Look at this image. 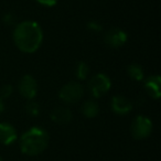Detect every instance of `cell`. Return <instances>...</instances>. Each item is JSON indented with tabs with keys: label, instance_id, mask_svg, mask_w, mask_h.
Returning <instances> with one entry per match:
<instances>
[{
	"label": "cell",
	"instance_id": "6da1fadb",
	"mask_svg": "<svg viewBox=\"0 0 161 161\" xmlns=\"http://www.w3.org/2000/svg\"><path fill=\"white\" fill-rule=\"evenodd\" d=\"M14 41L21 52L34 53L43 41V32L40 25L36 21L20 22L14 28Z\"/></svg>",
	"mask_w": 161,
	"mask_h": 161
},
{
	"label": "cell",
	"instance_id": "7a4b0ae2",
	"mask_svg": "<svg viewBox=\"0 0 161 161\" xmlns=\"http://www.w3.org/2000/svg\"><path fill=\"white\" fill-rule=\"evenodd\" d=\"M49 145V135L43 128L32 127L20 138V149L22 153L30 157L41 154Z\"/></svg>",
	"mask_w": 161,
	"mask_h": 161
},
{
	"label": "cell",
	"instance_id": "3957f363",
	"mask_svg": "<svg viewBox=\"0 0 161 161\" xmlns=\"http://www.w3.org/2000/svg\"><path fill=\"white\" fill-rule=\"evenodd\" d=\"M83 86L80 85L78 82H69V83L65 84L62 88H61L58 96H60L61 101L64 102L66 104H73L78 102L82 96H83Z\"/></svg>",
	"mask_w": 161,
	"mask_h": 161
},
{
	"label": "cell",
	"instance_id": "277c9868",
	"mask_svg": "<svg viewBox=\"0 0 161 161\" xmlns=\"http://www.w3.org/2000/svg\"><path fill=\"white\" fill-rule=\"evenodd\" d=\"M90 91L95 98L102 97L110 90V78L106 74L99 73L94 75L90 80Z\"/></svg>",
	"mask_w": 161,
	"mask_h": 161
},
{
	"label": "cell",
	"instance_id": "5b68a950",
	"mask_svg": "<svg viewBox=\"0 0 161 161\" xmlns=\"http://www.w3.org/2000/svg\"><path fill=\"white\" fill-rule=\"evenodd\" d=\"M130 130H131V135L135 139H138V140L145 139L151 134L152 123L149 118L139 115L132 120Z\"/></svg>",
	"mask_w": 161,
	"mask_h": 161
},
{
	"label": "cell",
	"instance_id": "8992f818",
	"mask_svg": "<svg viewBox=\"0 0 161 161\" xmlns=\"http://www.w3.org/2000/svg\"><path fill=\"white\" fill-rule=\"evenodd\" d=\"M19 93L28 101H31L38 93V83L33 76L25 75L19 83Z\"/></svg>",
	"mask_w": 161,
	"mask_h": 161
},
{
	"label": "cell",
	"instance_id": "52a82bcc",
	"mask_svg": "<svg viewBox=\"0 0 161 161\" xmlns=\"http://www.w3.org/2000/svg\"><path fill=\"white\" fill-rule=\"evenodd\" d=\"M127 33L119 28H113L109 31L106 32L105 36H104V41L106 44L114 49L123 47L127 42Z\"/></svg>",
	"mask_w": 161,
	"mask_h": 161
},
{
	"label": "cell",
	"instance_id": "ba28073f",
	"mask_svg": "<svg viewBox=\"0 0 161 161\" xmlns=\"http://www.w3.org/2000/svg\"><path fill=\"white\" fill-rule=\"evenodd\" d=\"M18 138L17 130L8 123H0V142L5 146L14 143Z\"/></svg>",
	"mask_w": 161,
	"mask_h": 161
},
{
	"label": "cell",
	"instance_id": "9c48e42d",
	"mask_svg": "<svg viewBox=\"0 0 161 161\" xmlns=\"http://www.w3.org/2000/svg\"><path fill=\"white\" fill-rule=\"evenodd\" d=\"M110 106H112V109L115 114L117 115H126L132 109V104L130 103L129 99H127L124 96H114L112 99V103H110Z\"/></svg>",
	"mask_w": 161,
	"mask_h": 161
},
{
	"label": "cell",
	"instance_id": "30bf717a",
	"mask_svg": "<svg viewBox=\"0 0 161 161\" xmlns=\"http://www.w3.org/2000/svg\"><path fill=\"white\" fill-rule=\"evenodd\" d=\"M160 84H161V78L158 75L150 76L149 78L146 80L145 88H146V92L148 93V95L150 97H152L154 99H158L161 96Z\"/></svg>",
	"mask_w": 161,
	"mask_h": 161
},
{
	"label": "cell",
	"instance_id": "8fae6325",
	"mask_svg": "<svg viewBox=\"0 0 161 161\" xmlns=\"http://www.w3.org/2000/svg\"><path fill=\"white\" fill-rule=\"evenodd\" d=\"M52 121L58 124V125H66L72 120V113L66 107H56L51 112Z\"/></svg>",
	"mask_w": 161,
	"mask_h": 161
},
{
	"label": "cell",
	"instance_id": "7c38bea8",
	"mask_svg": "<svg viewBox=\"0 0 161 161\" xmlns=\"http://www.w3.org/2000/svg\"><path fill=\"white\" fill-rule=\"evenodd\" d=\"M82 113L85 117L87 118H94L98 115L99 113V106L98 104L95 101H86L85 103L83 104V107H82Z\"/></svg>",
	"mask_w": 161,
	"mask_h": 161
},
{
	"label": "cell",
	"instance_id": "4fadbf2b",
	"mask_svg": "<svg viewBox=\"0 0 161 161\" xmlns=\"http://www.w3.org/2000/svg\"><path fill=\"white\" fill-rule=\"evenodd\" d=\"M127 73L132 80H142L143 78V71L142 67L138 64H130L127 67Z\"/></svg>",
	"mask_w": 161,
	"mask_h": 161
},
{
	"label": "cell",
	"instance_id": "5bb4252c",
	"mask_svg": "<svg viewBox=\"0 0 161 161\" xmlns=\"http://www.w3.org/2000/svg\"><path fill=\"white\" fill-rule=\"evenodd\" d=\"M90 73V66L85 62H78L75 67V75L78 80H86Z\"/></svg>",
	"mask_w": 161,
	"mask_h": 161
},
{
	"label": "cell",
	"instance_id": "9a60e30c",
	"mask_svg": "<svg viewBox=\"0 0 161 161\" xmlns=\"http://www.w3.org/2000/svg\"><path fill=\"white\" fill-rule=\"evenodd\" d=\"M25 112L30 116L36 117L40 114V106H39V104L34 103V102H29L27 104V106H25Z\"/></svg>",
	"mask_w": 161,
	"mask_h": 161
},
{
	"label": "cell",
	"instance_id": "2e32d148",
	"mask_svg": "<svg viewBox=\"0 0 161 161\" xmlns=\"http://www.w3.org/2000/svg\"><path fill=\"white\" fill-rule=\"evenodd\" d=\"M14 92V87L11 85H5L0 90V98H8Z\"/></svg>",
	"mask_w": 161,
	"mask_h": 161
},
{
	"label": "cell",
	"instance_id": "e0dca14e",
	"mask_svg": "<svg viewBox=\"0 0 161 161\" xmlns=\"http://www.w3.org/2000/svg\"><path fill=\"white\" fill-rule=\"evenodd\" d=\"M87 29L93 32H101L103 30V25L96 21H91L87 23Z\"/></svg>",
	"mask_w": 161,
	"mask_h": 161
},
{
	"label": "cell",
	"instance_id": "ac0fdd59",
	"mask_svg": "<svg viewBox=\"0 0 161 161\" xmlns=\"http://www.w3.org/2000/svg\"><path fill=\"white\" fill-rule=\"evenodd\" d=\"M3 21L6 25H9L10 27V25H14V22H16V17H14L12 14H7L3 16Z\"/></svg>",
	"mask_w": 161,
	"mask_h": 161
},
{
	"label": "cell",
	"instance_id": "d6986e66",
	"mask_svg": "<svg viewBox=\"0 0 161 161\" xmlns=\"http://www.w3.org/2000/svg\"><path fill=\"white\" fill-rule=\"evenodd\" d=\"M36 1L44 7H53L58 3V0H36Z\"/></svg>",
	"mask_w": 161,
	"mask_h": 161
},
{
	"label": "cell",
	"instance_id": "ffe728a7",
	"mask_svg": "<svg viewBox=\"0 0 161 161\" xmlns=\"http://www.w3.org/2000/svg\"><path fill=\"white\" fill-rule=\"evenodd\" d=\"M3 109H5V104H3V99L0 98V114L3 112Z\"/></svg>",
	"mask_w": 161,
	"mask_h": 161
},
{
	"label": "cell",
	"instance_id": "44dd1931",
	"mask_svg": "<svg viewBox=\"0 0 161 161\" xmlns=\"http://www.w3.org/2000/svg\"><path fill=\"white\" fill-rule=\"evenodd\" d=\"M0 161H3V159H1V157H0Z\"/></svg>",
	"mask_w": 161,
	"mask_h": 161
}]
</instances>
